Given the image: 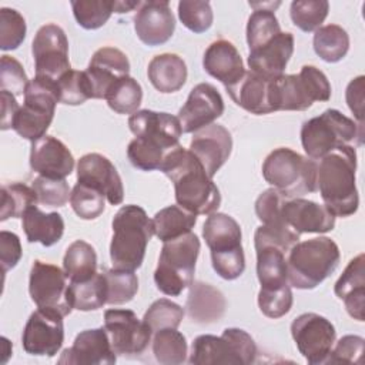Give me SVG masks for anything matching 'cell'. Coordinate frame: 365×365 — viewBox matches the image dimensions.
<instances>
[{"instance_id": "obj_47", "label": "cell", "mask_w": 365, "mask_h": 365, "mask_svg": "<svg viewBox=\"0 0 365 365\" xmlns=\"http://www.w3.org/2000/svg\"><path fill=\"white\" fill-rule=\"evenodd\" d=\"M70 204L81 220H94L106 208V195L91 185L77 182L71 190Z\"/></svg>"}, {"instance_id": "obj_2", "label": "cell", "mask_w": 365, "mask_h": 365, "mask_svg": "<svg viewBox=\"0 0 365 365\" xmlns=\"http://www.w3.org/2000/svg\"><path fill=\"white\" fill-rule=\"evenodd\" d=\"M317 165V187L324 205L335 217H349L356 212L359 195L356 190V151L345 144L331 150Z\"/></svg>"}, {"instance_id": "obj_27", "label": "cell", "mask_w": 365, "mask_h": 365, "mask_svg": "<svg viewBox=\"0 0 365 365\" xmlns=\"http://www.w3.org/2000/svg\"><path fill=\"white\" fill-rule=\"evenodd\" d=\"M128 127L135 137L154 140L167 148L180 145L182 134L178 117L153 110H138L128 118Z\"/></svg>"}, {"instance_id": "obj_31", "label": "cell", "mask_w": 365, "mask_h": 365, "mask_svg": "<svg viewBox=\"0 0 365 365\" xmlns=\"http://www.w3.org/2000/svg\"><path fill=\"white\" fill-rule=\"evenodd\" d=\"M225 298L222 292L210 284L197 281L190 285L185 308L192 322L212 324L222 318L225 312Z\"/></svg>"}, {"instance_id": "obj_29", "label": "cell", "mask_w": 365, "mask_h": 365, "mask_svg": "<svg viewBox=\"0 0 365 365\" xmlns=\"http://www.w3.org/2000/svg\"><path fill=\"white\" fill-rule=\"evenodd\" d=\"M204 70L214 78L220 80L225 87L237 83L245 73L242 58L237 47L228 40H217L211 43L202 57Z\"/></svg>"}, {"instance_id": "obj_12", "label": "cell", "mask_w": 365, "mask_h": 365, "mask_svg": "<svg viewBox=\"0 0 365 365\" xmlns=\"http://www.w3.org/2000/svg\"><path fill=\"white\" fill-rule=\"evenodd\" d=\"M68 278L57 265L36 259L30 269L29 292L38 309L56 312L63 318L71 311Z\"/></svg>"}, {"instance_id": "obj_10", "label": "cell", "mask_w": 365, "mask_h": 365, "mask_svg": "<svg viewBox=\"0 0 365 365\" xmlns=\"http://www.w3.org/2000/svg\"><path fill=\"white\" fill-rule=\"evenodd\" d=\"M257 356L251 335L240 328H225L221 336L200 335L192 341L190 364L194 365H247Z\"/></svg>"}, {"instance_id": "obj_6", "label": "cell", "mask_w": 365, "mask_h": 365, "mask_svg": "<svg viewBox=\"0 0 365 365\" xmlns=\"http://www.w3.org/2000/svg\"><path fill=\"white\" fill-rule=\"evenodd\" d=\"M262 177L287 198H299L317 190V163L291 148L279 147L264 160Z\"/></svg>"}, {"instance_id": "obj_50", "label": "cell", "mask_w": 365, "mask_h": 365, "mask_svg": "<svg viewBox=\"0 0 365 365\" xmlns=\"http://www.w3.org/2000/svg\"><path fill=\"white\" fill-rule=\"evenodd\" d=\"M26 20L14 9H0V48L3 51L16 50L26 38Z\"/></svg>"}, {"instance_id": "obj_38", "label": "cell", "mask_w": 365, "mask_h": 365, "mask_svg": "<svg viewBox=\"0 0 365 365\" xmlns=\"http://www.w3.org/2000/svg\"><path fill=\"white\" fill-rule=\"evenodd\" d=\"M68 297L73 309L94 311L107 304V288L103 272L83 282H70Z\"/></svg>"}, {"instance_id": "obj_14", "label": "cell", "mask_w": 365, "mask_h": 365, "mask_svg": "<svg viewBox=\"0 0 365 365\" xmlns=\"http://www.w3.org/2000/svg\"><path fill=\"white\" fill-rule=\"evenodd\" d=\"M291 335L299 354L311 365L327 364L335 342V328L325 317L305 312L291 324Z\"/></svg>"}, {"instance_id": "obj_53", "label": "cell", "mask_w": 365, "mask_h": 365, "mask_svg": "<svg viewBox=\"0 0 365 365\" xmlns=\"http://www.w3.org/2000/svg\"><path fill=\"white\" fill-rule=\"evenodd\" d=\"M259 311L272 319L281 318L289 312L292 307V291L289 285L278 289H259L258 292Z\"/></svg>"}, {"instance_id": "obj_58", "label": "cell", "mask_w": 365, "mask_h": 365, "mask_svg": "<svg viewBox=\"0 0 365 365\" xmlns=\"http://www.w3.org/2000/svg\"><path fill=\"white\" fill-rule=\"evenodd\" d=\"M19 108L20 106L16 100V96L10 94L9 91H1V130L11 128L14 115Z\"/></svg>"}, {"instance_id": "obj_21", "label": "cell", "mask_w": 365, "mask_h": 365, "mask_svg": "<svg viewBox=\"0 0 365 365\" xmlns=\"http://www.w3.org/2000/svg\"><path fill=\"white\" fill-rule=\"evenodd\" d=\"M232 150V137L221 124H210L197 130L190 143V151L202 164L207 174L212 178L225 164Z\"/></svg>"}, {"instance_id": "obj_3", "label": "cell", "mask_w": 365, "mask_h": 365, "mask_svg": "<svg viewBox=\"0 0 365 365\" xmlns=\"http://www.w3.org/2000/svg\"><path fill=\"white\" fill-rule=\"evenodd\" d=\"M110 258L114 269L135 271L141 267L154 230L144 208L135 204L123 205L114 215Z\"/></svg>"}, {"instance_id": "obj_30", "label": "cell", "mask_w": 365, "mask_h": 365, "mask_svg": "<svg viewBox=\"0 0 365 365\" xmlns=\"http://www.w3.org/2000/svg\"><path fill=\"white\" fill-rule=\"evenodd\" d=\"M364 254H358L345 267L342 275L335 282V295L344 301L346 312L356 321L365 319V274Z\"/></svg>"}, {"instance_id": "obj_4", "label": "cell", "mask_w": 365, "mask_h": 365, "mask_svg": "<svg viewBox=\"0 0 365 365\" xmlns=\"http://www.w3.org/2000/svg\"><path fill=\"white\" fill-rule=\"evenodd\" d=\"M287 255L288 282L298 289L318 287L336 269L341 259L336 242L328 237L298 241Z\"/></svg>"}, {"instance_id": "obj_11", "label": "cell", "mask_w": 365, "mask_h": 365, "mask_svg": "<svg viewBox=\"0 0 365 365\" xmlns=\"http://www.w3.org/2000/svg\"><path fill=\"white\" fill-rule=\"evenodd\" d=\"M277 111H304L314 101L331 98V84L315 66H304L298 74H282L272 80Z\"/></svg>"}, {"instance_id": "obj_33", "label": "cell", "mask_w": 365, "mask_h": 365, "mask_svg": "<svg viewBox=\"0 0 365 365\" xmlns=\"http://www.w3.org/2000/svg\"><path fill=\"white\" fill-rule=\"evenodd\" d=\"M185 61L173 53L158 54L151 58L147 68L150 83L164 94L178 91L187 81Z\"/></svg>"}, {"instance_id": "obj_19", "label": "cell", "mask_w": 365, "mask_h": 365, "mask_svg": "<svg viewBox=\"0 0 365 365\" xmlns=\"http://www.w3.org/2000/svg\"><path fill=\"white\" fill-rule=\"evenodd\" d=\"M77 182L100 190L111 205H118L124 198L121 177L114 164L98 153H88L77 163Z\"/></svg>"}, {"instance_id": "obj_17", "label": "cell", "mask_w": 365, "mask_h": 365, "mask_svg": "<svg viewBox=\"0 0 365 365\" xmlns=\"http://www.w3.org/2000/svg\"><path fill=\"white\" fill-rule=\"evenodd\" d=\"M257 252V277L261 289H278L288 284L287 254L279 241L268 234L261 225L254 234Z\"/></svg>"}, {"instance_id": "obj_20", "label": "cell", "mask_w": 365, "mask_h": 365, "mask_svg": "<svg viewBox=\"0 0 365 365\" xmlns=\"http://www.w3.org/2000/svg\"><path fill=\"white\" fill-rule=\"evenodd\" d=\"M137 37L147 46L155 47L167 43L175 30V17L168 1L150 0L140 3L134 16Z\"/></svg>"}, {"instance_id": "obj_26", "label": "cell", "mask_w": 365, "mask_h": 365, "mask_svg": "<svg viewBox=\"0 0 365 365\" xmlns=\"http://www.w3.org/2000/svg\"><path fill=\"white\" fill-rule=\"evenodd\" d=\"M282 215L298 234H324L335 227V215L325 205L301 197L287 198L282 205Z\"/></svg>"}, {"instance_id": "obj_28", "label": "cell", "mask_w": 365, "mask_h": 365, "mask_svg": "<svg viewBox=\"0 0 365 365\" xmlns=\"http://www.w3.org/2000/svg\"><path fill=\"white\" fill-rule=\"evenodd\" d=\"M294 53V36L288 31H281L271 41L259 48L250 51V70L265 77L277 78L284 74V70Z\"/></svg>"}, {"instance_id": "obj_25", "label": "cell", "mask_w": 365, "mask_h": 365, "mask_svg": "<svg viewBox=\"0 0 365 365\" xmlns=\"http://www.w3.org/2000/svg\"><path fill=\"white\" fill-rule=\"evenodd\" d=\"M84 71L91 84L93 98H106L114 81L130 74V61L121 50L101 47L93 54Z\"/></svg>"}, {"instance_id": "obj_56", "label": "cell", "mask_w": 365, "mask_h": 365, "mask_svg": "<svg viewBox=\"0 0 365 365\" xmlns=\"http://www.w3.org/2000/svg\"><path fill=\"white\" fill-rule=\"evenodd\" d=\"M23 255L20 238L10 231H0V262L3 274L14 268Z\"/></svg>"}, {"instance_id": "obj_48", "label": "cell", "mask_w": 365, "mask_h": 365, "mask_svg": "<svg viewBox=\"0 0 365 365\" xmlns=\"http://www.w3.org/2000/svg\"><path fill=\"white\" fill-rule=\"evenodd\" d=\"M58 100L67 106H80L93 98V90L86 71L70 70L58 81Z\"/></svg>"}, {"instance_id": "obj_16", "label": "cell", "mask_w": 365, "mask_h": 365, "mask_svg": "<svg viewBox=\"0 0 365 365\" xmlns=\"http://www.w3.org/2000/svg\"><path fill=\"white\" fill-rule=\"evenodd\" d=\"M64 342L63 317L37 309L26 322L21 344L27 354L37 356H54Z\"/></svg>"}, {"instance_id": "obj_32", "label": "cell", "mask_w": 365, "mask_h": 365, "mask_svg": "<svg viewBox=\"0 0 365 365\" xmlns=\"http://www.w3.org/2000/svg\"><path fill=\"white\" fill-rule=\"evenodd\" d=\"M287 197L275 188L261 192L255 201V214L262 225L271 232L281 237L288 245H294L299 240V234L288 225L282 215V205Z\"/></svg>"}, {"instance_id": "obj_43", "label": "cell", "mask_w": 365, "mask_h": 365, "mask_svg": "<svg viewBox=\"0 0 365 365\" xmlns=\"http://www.w3.org/2000/svg\"><path fill=\"white\" fill-rule=\"evenodd\" d=\"M0 194V221L23 217L30 207H34L38 202L33 187H29L23 182L6 184L1 187Z\"/></svg>"}, {"instance_id": "obj_44", "label": "cell", "mask_w": 365, "mask_h": 365, "mask_svg": "<svg viewBox=\"0 0 365 365\" xmlns=\"http://www.w3.org/2000/svg\"><path fill=\"white\" fill-rule=\"evenodd\" d=\"M113 0H73L71 9L78 26L86 30L103 27L114 13Z\"/></svg>"}, {"instance_id": "obj_15", "label": "cell", "mask_w": 365, "mask_h": 365, "mask_svg": "<svg viewBox=\"0 0 365 365\" xmlns=\"http://www.w3.org/2000/svg\"><path fill=\"white\" fill-rule=\"evenodd\" d=\"M104 329L117 355L135 356L143 354L153 332L138 319L131 309H107L104 312Z\"/></svg>"}, {"instance_id": "obj_23", "label": "cell", "mask_w": 365, "mask_h": 365, "mask_svg": "<svg viewBox=\"0 0 365 365\" xmlns=\"http://www.w3.org/2000/svg\"><path fill=\"white\" fill-rule=\"evenodd\" d=\"M30 167L41 177L63 180L71 174L74 157L63 141L46 134L31 143Z\"/></svg>"}, {"instance_id": "obj_51", "label": "cell", "mask_w": 365, "mask_h": 365, "mask_svg": "<svg viewBox=\"0 0 365 365\" xmlns=\"http://www.w3.org/2000/svg\"><path fill=\"white\" fill-rule=\"evenodd\" d=\"M178 17L191 31L200 34L212 26L214 14L208 1L182 0L178 3Z\"/></svg>"}, {"instance_id": "obj_8", "label": "cell", "mask_w": 365, "mask_h": 365, "mask_svg": "<svg viewBox=\"0 0 365 365\" xmlns=\"http://www.w3.org/2000/svg\"><path fill=\"white\" fill-rule=\"evenodd\" d=\"M364 125L344 115L335 108L325 110L321 115L305 121L301 127V143L307 155L319 160L331 150L356 141L362 144Z\"/></svg>"}, {"instance_id": "obj_34", "label": "cell", "mask_w": 365, "mask_h": 365, "mask_svg": "<svg viewBox=\"0 0 365 365\" xmlns=\"http://www.w3.org/2000/svg\"><path fill=\"white\" fill-rule=\"evenodd\" d=\"M21 218L29 242H40L44 247H51L63 237L64 220L58 212H43L34 205L30 207Z\"/></svg>"}, {"instance_id": "obj_9", "label": "cell", "mask_w": 365, "mask_h": 365, "mask_svg": "<svg viewBox=\"0 0 365 365\" xmlns=\"http://www.w3.org/2000/svg\"><path fill=\"white\" fill-rule=\"evenodd\" d=\"M58 101L57 83L34 76L26 87L24 103L16 113L11 128L31 143L41 138L53 121Z\"/></svg>"}, {"instance_id": "obj_46", "label": "cell", "mask_w": 365, "mask_h": 365, "mask_svg": "<svg viewBox=\"0 0 365 365\" xmlns=\"http://www.w3.org/2000/svg\"><path fill=\"white\" fill-rule=\"evenodd\" d=\"M107 288V304L121 305L130 302L138 291V278L134 271L103 269Z\"/></svg>"}, {"instance_id": "obj_18", "label": "cell", "mask_w": 365, "mask_h": 365, "mask_svg": "<svg viewBox=\"0 0 365 365\" xmlns=\"http://www.w3.org/2000/svg\"><path fill=\"white\" fill-rule=\"evenodd\" d=\"M224 113V100L210 83H200L191 91L178 111L182 133H195L212 124Z\"/></svg>"}, {"instance_id": "obj_35", "label": "cell", "mask_w": 365, "mask_h": 365, "mask_svg": "<svg viewBox=\"0 0 365 365\" xmlns=\"http://www.w3.org/2000/svg\"><path fill=\"white\" fill-rule=\"evenodd\" d=\"M279 4V1L262 4L250 1V6L254 7L247 23V43L250 51L259 48L281 33L278 19L274 13Z\"/></svg>"}, {"instance_id": "obj_55", "label": "cell", "mask_w": 365, "mask_h": 365, "mask_svg": "<svg viewBox=\"0 0 365 365\" xmlns=\"http://www.w3.org/2000/svg\"><path fill=\"white\" fill-rule=\"evenodd\" d=\"M364 342V338L359 335L342 336L335 348L332 346L327 364H361Z\"/></svg>"}, {"instance_id": "obj_39", "label": "cell", "mask_w": 365, "mask_h": 365, "mask_svg": "<svg viewBox=\"0 0 365 365\" xmlns=\"http://www.w3.org/2000/svg\"><path fill=\"white\" fill-rule=\"evenodd\" d=\"M314 50L324 61L338 63L349 50V36L338 24L321 26L314 34Z\"/></svg>"}, {"instance_id": "obj_42", "label": "cell", "mask_w": 365, "mask_h": 365, "mask_svg": "<svg viewBox=\"0 0 365 365\" xmlns=\"http://www.w3.org/2000/svg\"><path fill=\"white\" fill-rule=\"evenodd\" d=\"M173 150L174 148H167L154 140L135 137L127 147V157L135 168L143 171H154L161 168L167 154Z\"/></svg>"}, {"instance_id": "obj_22", "label": "cell", "mask_w": 365, "mask_h": 365, "mask_svg": "<svg viewBox=\"0 0 365 365\" xmlns=\"http://www.w3.org/2000/svg\"><path fill=\"white\" fill-rule=\"evenodd\" d=\"M104 328L81 331L73 345L63 351L58 364L67 365H111L117 361Z\"/></svg>"}, {"instance_id": "obj_13", "label": "cell", "mask_w": 365, "mask_h": 365, "mask_svg": "<svg viewBox=\"0 0 365 365\" xmlns=\"http://www.w3.org/2000/svg\"><path fill=\"white\" fill-rule=\"evenodd\" d=\"M36 77L57 83L71 70L68 60V40L64 30L48 23L41 26L31 44Z\"/></svg>"}, {"instance_id": "obj_40", "label": "cell", "mask_w": 365, "mask_h": 365, "mask_svg": "<svg viewBox=\"0 0 365 365\" xmlns=\"http://www.w3.org/2000/svg\"><path fill=\"white\" fill-rule=\"evenodd\" d=\"M153 354L163 365H178L187 359V341L177 328H165L153 334Z\"/></svg>"}, {"instance_id": "obj_7", "label": "cell", "mask_w": 365, "mask_h": 365, "mask_svg": "<svg viewBox=\"0 0 365 365\" xmlns=\"http://www.w3.org/2000/svg\"><path fill=\"white\" fill-rule=\"evenodd\" d=\"M200 240L188 232L163 244L158 265L154 271L157 289L170 297H178L192 284Z\"/></svg>"}, {"instance_id": "obj_45", "label": "cell", "mask_w": 365, "mask_h": 365, "mask_svg": "<svg viewBox=\"0 0 365 365\" xmlns=\"http://www.w3.org/2000/svg\"><path fill=\"white\" fill-rule=\"evenodd\" d=\"M329 3L327 0H295L289 7L292 23L305 33L318 30L327 19Z\"/></svg>"}, {"instance_id": "obj_5", "label": "cell", "mask_w": 365, "mask_h": 365, "mask_svg": "<svg viewBox=\"0 0 365 365\" xmlns=\"http://www.w3.org/2000/svg\"><path fill=\"white\" fill-rule=\"evenodd\" d=\"M202 237L211 251L214 271L232 281L245 269V255L241 245V227L228 214L212 212L202 225Z\"/></svg>"}, {"instance_id": "obj_57", "label": "cell", "mask_w": 365, "mask_h": 365, "mask_svg": "<svg viewBox=\"0 0 365 365\" xmlns=\"http://www.w3.org/2000/svg\"><path fill=\"white\" fill-rule=\"evenodd\" d=\"M364 90H365V77L358 76L349 81L345 91V98L349 110L354 113L358 124L364 125Z\"/></svg>"}, {"instance_id": "obj_24", "label": "cell", "mask_w": 365, "mask_h": 365, "mask_svg": "<svg viewBox=\"0 0 365 365\" xmlns=\"http://www.w3.org/2000/svg\"><path fill=\"white\" fill-rule=\"evenodd\" d=\"M272 80L248 70L237 83L225 87V90L234 103L245 111L257 115L269 114L277 111Z\"/></svg>"}, {"instance_id": "obj_37", "label": "cell", "mask_w": 365, "mask_h": 365, "mask_svg": "<svg viewBox=\"0 0 365 365\" xmlns=\"http://www.w3.org/2000/svg\"><path fill=\"white\" fill-rule=\"evenodd\" d=\"M63 269L70 282H83L97 274V254L91 244L77 240L71 242L63 258Z\"/></svg>"}, {"instance_id": "obj_54", "label": "cell", "mask_w": 365, "mask_h": 365, "mask_svg": "<svg viewBox=\"0 0 365 365\" xmlns=\"http://www.w3.org/2000/svg\"><path fill=\"white\" fill-rule=\"evenodd\" d=\"M29 78L23 66L11 56H1L0 61V90L13 96H24Z\"/></svg>"}, {"instance_id": "obj_36", "label": "cell", "mask_w": 365, "mask_h": 365, "mask_svg": "<svg viewBox=\"0 0 365 365\" xmlns=\"http://www.w3.org/2000/svg\"><path fill=\"white\" fill-rule=\"evenodd\" d=\"M151 221L154 235L160 241L165 242L191 232L197 222V215L177 204L160 210Z\"/></svg>"}, {"instance_id": "obj_41", "label": "cell", "mask_w": 365, "mask_h": 365, "mask_svg": "<svg viewBox=\"0 0 365 365\" xmlns=\"http://www.w3.org/2000/svg\"><path fill=\"white\" fill-rule=\"evenodd\" d=\"M104 100L118 114H134L143 101V88L135 78L125 76L114 81Z\"/></svg>"}, {"instance_id": "obj_49", "label": "cell", "mask_w": 365, "mask_h": 365, "mask_svg": "<svg viewBox=\"0 0 365 365\" xmlns=\"http://www.w3.org/2000/svg\"><path fill=\"white\" fill-rule=\"evenodd\" d=\"M182 318L184 309L178 304L167 298H161L150 305L143 317V321L154 334L165 328H178Z\"/></svg>"}, {"instance_id": "obj_52", "label": "cell", "mask_w": 365, "mask_h": 365, "mask_svg": "<svg viewBox=\"0 0 365 365\" xmlns=\"http://www.w3.org/2000/svg\"><path fill=\"white\" fill-rule=\"evenodd\" d=\"M33 190L36 191L37 200L46 207H63L70 200V187L66 178H47L38 175L31 182Z\"/></svg>"}, {"instance_id": "obj_1", "label": "cell", "mask_w": 365, "mask_h": 365, "mask_svg": "<svg viewBox=\"0 0 365 365\" xmlns=\"http://www.w3.org/2000/svg\"><path fill=\"white\" fill-rule=\"evenodd\" d=\"M174 184L175 201L195 215L212 214L221 204V194L197 157L181 144L170 151L160 168Z\"/></svg>"}]
</instances>
